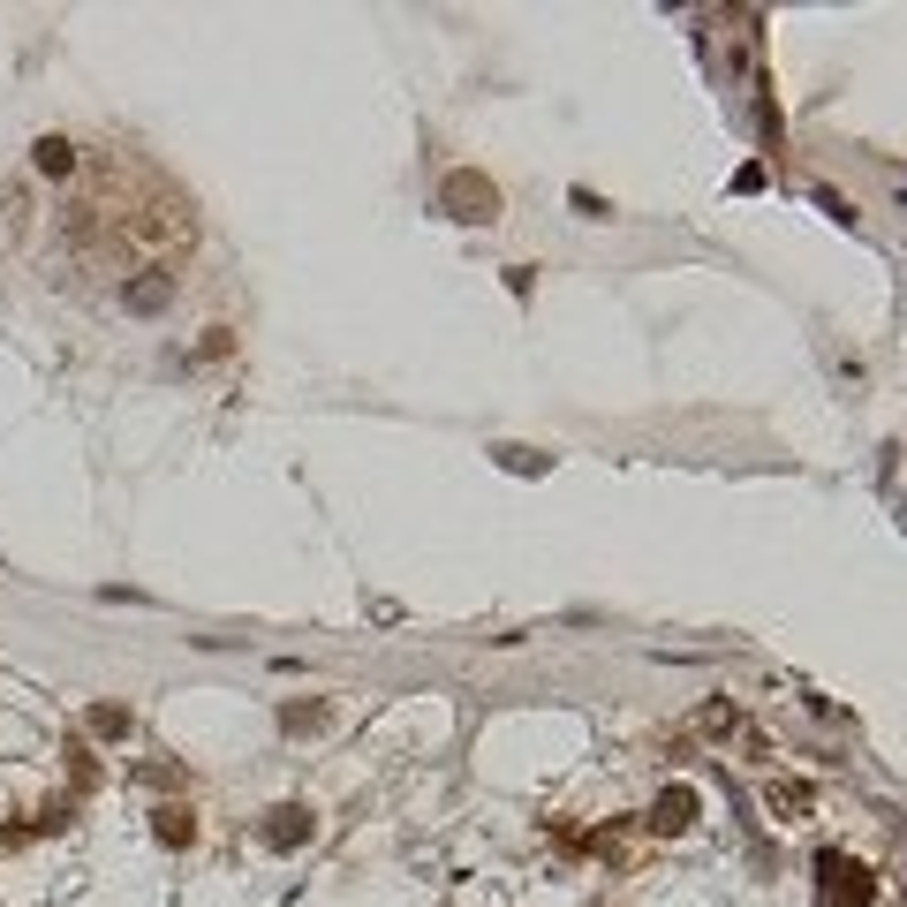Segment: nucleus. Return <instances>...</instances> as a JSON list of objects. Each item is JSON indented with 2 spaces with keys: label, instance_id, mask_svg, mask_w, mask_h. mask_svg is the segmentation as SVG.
Returning <instances> with one entry per match:
<instances>
[{
  "label": "nucleus",
  "instance_id": "nucleus-1",
  "mask_svg": "<svg viewBox=\"0 0 907 907\" xmlns=\"http://www.w3.org/2000/svg\"><path fill=\"white\" fill-rule=\"evenodd\" d=\"M824 877H832V900H839V907H862V900H870V870H862V862L824 855Z\"/></svg>",
  "mask_w": 907,
  "mask_h": 907
},
{
  "label": "nucleus",
  "instance_id": "nucleus-2",
  "mask_svg": "<svg viewBox=\"0 0 907 907\" xmlns=\"http://www.w3.org/2000/svg\"><path fill=\"white\" fill-rule=\"evenodd\" d=\"M310 839V809H273V817H265V847H303Z\"/></svg>",
  "mask_w": 907,
  "mask_h": 907
},
{
  "label": "nucleus",
  "instance_id": "nucleus-3",
  "mask_svg": "<svg viewBox=\"0 0 907 907\" xmlns=\"http://www.w3.org/2000/svg\"><path fill=\"white\" fill-rule=\"evenodd\" d=\"M696 824V787H666L658 794V832H688Z\"/></svg>",
  "mask_w": 907,
  "mask_h": 907
},
{
  "label": "nucleus",
  "instance_id": "nucleus-4",
  "mask_svg": "<svg viewBox=\"0 0 907 907\" xmlns=\"http://www.w3.org/2000/svg\"><path fill=\"white\" fill-rule=\"evenodd\" d=\"M69 167H76V144H69V137H46V144H38V174H69Z\"/></svg>",
  "mask_w": 907,
  "mask_h": 907
},
{
  "label": "nucleus",
  "instance_id": "nucleus-5",
  "mask_svg": "<svg viewBox=\"0 0 907 907\" xmlns=\"http://www.w3.org/2000/svg\"><path fill=\"white\" fill-rule=\"evenodd\" d=\"M91 734H106V741L129 734V711H121V703H99V711H91Z\"/></svg>",
  "mask_w": 907,
  "mask_h": 907
},
{
  "label": "nucleus",
  "instance_id": "nucleus-6",
  "mask_svg": "<svg viewBox=\"0 0 907 907\" xmlns=\"http://www.w3.org/2000/svg\"><path fill=\"white\" fill-rule=\"evenodd\" d=\"M189 832H197V824H189V809H159V839H167V847H182Z\"/></svg>",
  "mask_w": 907,
  "mask_h": 907
},
{
  "label": "nucleus",
  "instance_id": "nucleus-7",
  "mask_svg": "<svg viewBox=\"0 0 907 907\" xmlns=\"http://www.w3.org/2000/svg\"><path fill=\"white\" fill-rule=\"evenodd\" d=\"M771 809H779V817H802V809H809V787H771Z\"/></svg>",
  "mask_w": 907,
  "mask_h": 907
},
{
  "label": "nucleus",
  "instance_id": "nucleus-8",
  "mask_svg": "<svg viewBox=\"0 0 907 907\" xmlns=\"http://www.w3.org/2000/svg\"><path fill=\"white\" fill-rule=\"evenodd\" d=\"M288 726L303 734V726H326V703H288Z\"/></svg>",
  "mask_w": 907,
  "mask_h": 907
}]
</instances>
